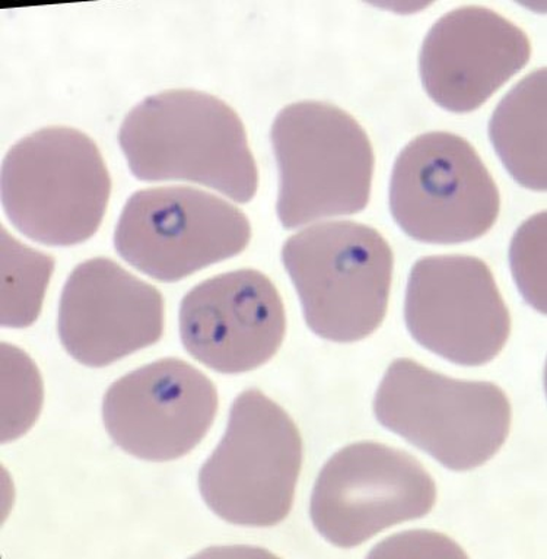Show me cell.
Instances as JSON below:
<instances>
[{
  "label": "cell",
  "mask_w": 547,
  "mask_h": 559,
  "mask_svg": "<svg viewBox=\"0 0 547 559\" xmlns=\"http://www.w3.org/2000/svg\"><path fill=\"white\" fill-rule=\"evenodd\" d=\"M282 262L317 336L350 344L383 323L394 258L376 228L354 221L312 225L286 240Z\"/></svg>",
  "instance_id": "obj_3"
},
{
  "label": "cell",
  "mask_w": 547,
  "mask_h": 559,
  "mask_svg": "<svg viewBox=\"0 0 547 559\" xmlns=\"http://www.w3.org/2000/svg\"><path fill=\"white\" fill-rule=\"evenodd\" d=\"M55 259L29 249L2 228V301L0 323L3 328L32 326L40 316Z\"/></svg>",
  "instance_id": "obj_16"
},
{
  "label": "cell",
  "mask_w": 547,
  "mask_h": 559,
  "mask_svg": "<svg viewBox=\"0 0 547 559\" xmlns=\"http://www.w3.org/2000/svg\"><path fill=\"white\" fill-rule=\"evenodd\" d=\"M250 238V221L237 206L205 190L163 186L129 198L115 246L139 272L178 283L242 253Z\"/></svg>",
  "instance_id": "obj_8"
},
{
  "label": "cell",
  "mask_w": 547,
  "mask_h": 559,
  "mask_svg": "<svg viewBox=\"0 0 547 559\" xmlns=\"http://www.w3.org/2000/svg\"><path fill=\"white\" fill-rule=\"evenodd\" d=\"M437 485L403 450L362 441L338 450L312 489L311 522L329 544L350 549L433 509Z\"/></svg>",
  "instance_id": "obj_9"
},
{
  "label": "cell",
  "mask_w": 547,
  "mask_h": 559,
  "mask_svg": "<svg viewBox=\"0 0 547 559\" xmlns=\"http://www.w3.org/2000/svg\"><path fill=\"white\" fill-rule=\"evenodd\" d=\"M390 210L399 227L414 240L459 245L492 229L501 197L466 139L431 132L409 142L394 163Z\"/></svg>",
  "instance_id": "obj_7"
},
{
  "label": "cell",
  "mask_w": 547,
  "mask_h": 559,
  "mask_svg": "<svg viewBox=\"0 0 547 559\" xmlns=\"http://www.w3.org/2000/svg\"><path fill=\"white\" fill-rule=\"evenodd\" d=\"M110 173L97 144L64 126L21 139L3 159L2 205L19 231L50 247L90 240L102 227Z\"/></svg>",
  "instance_id": "obj_2"
},
{
  "label": "cell",
  "mask_w": 547,
  "mask_h": 559,
  "mask_svg": "<svg viewBox=\"0 0 547 559\" xmlns=\"http://www.w3.org/2000/svg\"><path fill=\"white\" fill-rule=\"evenodd\" d=\"M286 333L284 301L254 269L221 273L190 289L180 306L182 346L223 374H242L275 357Z\"/></svg>",
  "instance_id": "obj_12"
},
{
  "label": "cell",
  "mask_w": 547,
  "mask_h": 559,
  "mask_svg": "<svg viewBox=\"0 0 547 559\" xmlns=\"http://www.w3.org/2000/svg\"><path fill=\"white\" fill-rule=\"evenodd\" d=\"M43 406V380L33 359L2 344V443L23 437L36 424Z\"/></svg>",
  "instance_id": "obj_17"
},
{
  "label": "cell",
  "mask_w": 547,
  "mask_h": 559,
  "mask_svg": "<svg viewBox=\"0 0 547 559\" xmlns=\"http://www.w3.org/2000/svg\"><path fill=\"white\" fill-rule=\"evenodd\" d=\"M546 69H537L499 103L489 121V138L516 183L546 190Z\"/></svg>",
  "instance_id": "obj_15"
},
{
  "label": "cell",
  "mask_w": 547,
  "mask_h": 559,
  "mask_svg": "<svg viewBox=\"0 0 547 559\" xmlns=\"http://www.w3.org/2000/svg\"><path fill=\"white\" fill-rule=\"evenodd\" d=\"M218 392L210 377L163 358L121 377L103 401V421L121 450L147 462L176 461L211 430Z\"/></svg>",
  "instance_id": "obj_11"
},
{
  "label": "cell",
  "mask_w": 547,
  "mask_h": 559,
  "mask_svg": "<svg viewBox=\"0 0 547 559\" xmlns=\"http://www.w3.org/2000/svg\"><path fill=\"white\" fill-rule=\"evenodd\" d=\"M532 43L510 20L484 7L441 16L425 37L419 71L429 97L453 112L486 102L528 63Z\"/></svg>",
  "instance_id": "obj_14"
},
{
  "label": "cell",
  "mask_w": 547,
  "mask_h": 559,
  "mask_svg": "<svg viewBox=\"0 0 547 559\" xmlns=\"http://www.w3.org/2000/svg\"><path fill=\"white\" fill-rule=\"evenodd\" d=\"M405 322L424 348L459 366H485L511 333L510 310L484 260L431 255L412 267Z\"/></svg>",
  "instance_id": "obj_10"
},
{
  "label": "cell",
  "mask_w": 547,
  "mask_h": 559,
  "mask_svg": "<svg viewBox=\"0 0 547 559\" xmlns=\"http://www.w3.org/2000/svg\"><path fill=\"white\" fill-rule=\"evenodd\" d=\"M304 445L284 407L258 389L233 403L227 432L199 472L206 506L225 522L273 527L293 510Z\"/></svg>",
  "instance_id": "obj_6"
},
{
  "label": "cell",
  "mask_w": 547,
  "mask_h": 559,
  "mask_svg": "<svg viewBox=\"0 0 547 559\" xmlns=\"http://www.w3.org/2000/svg\"><path fill=\"white\" fill-rule=\"evenodd\" d=\"M119 144L138 180L192 181L238 203L258 193L245 124L214 95L169 90L143 99L124 117Z\"/></svg>",
  "instance_id": "obj_1"
},
{
  "label": "cell",
  "mask_w": 547,
  "mask_h": 559,
  "mask_svg": "<svg viewBox=\"0 0 547 559\" xmlns=\"http://www.w3.org/2000/svg\"><path fill=\"white\" fill-rule=\"evenodd\" d=\"M276 211L286 229L354 215L370 202L376 157L362 126L333 104L299 102L273 121Z\"/></svg>",
  "instance_id": "obj_4"
},
{
  "label": "cell",
  "mask_w": 547,
  "mask_h": 559,
  "mask_svg": "<svg viewBox=\"0 0 547 559\" xmlns=\"http://www.w3.org/2000/svg\"><path fill=\"white\" fill-rule=\"evenodd\" d=\"M58 331L82 366L107 367L159 342L164 298L115 260H86L64 284Z\"/></svg>",
  "instance_id": "obj_13"
},
{
  "label": "cell",
  "mask_w": 547,
  "mask_h": 559,
  "mask_svg": "<svg viewBox=\"0 0 547 559\" xmlns=\"http://www.w3.org/2000/svg\"><path fill=\"white\" fill-rule=\"evenodd\" d=\"M512 275L525 300L546 313V212L525 221L512 240Z\"/></svg>",
  "instance_id": "obj_18"
},
{
  "label": "cell",
  "mask_w": 547,
  "mask_h": 559,
  "mask_svg": "<svg viewBox=\"0 0 547 559\" xmlns=\"http://www.w3.org/2000/svg\"><path fill=\"white\" fill-rule=\"evenodd\" d=\"M381 426L447 469H476L501 450L511 430L510 399L489 381L455 380L399 358L377 390Z\"/></svg>",
  "instance_id": "obj_5"
}]
</instances>
